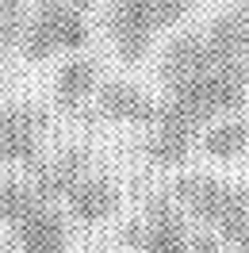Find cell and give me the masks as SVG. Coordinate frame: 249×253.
<instances>
[{"mask_svg": "<svg viewBox=\"0 0 249 253\" xmlns=\"http://www.w3.org/2000/svg\"><path fill=\"white\" fill-rule=\"evenodd\" d=\"M169 196L188 219H196L226 242L249 222V192L218 176H176Z\"/></svg>", "mask_w": 249, "mask_h": 253, "instance_id": "obj_1", "label": "cell"}, {"mask_svg": "<svg viewBox=\"0 0 249 253\" xmlns=\"http://www.w3.org/2000/svg\"><path fill=\"white\" fill-rule=\"evenodd\" d=\"M88 42V19L81 0H46L19 39V50L27 62H46L50 54H73Z\"/></svg>", "mask_w": 249, "mask_h": 253, "instance_id": "obj_2", "label": "cell"}, {"mask_svg": "<svg viewBox=\"0 0 249 253\" xmlns=\"http://www.w3.org/2000/svg\"><path fill=\"white\" fill-rule=\"evenodd\" d=\"M46 115L31 104H0V165H35Z\"/></svg>", "mask_w": 249, "mask_h": 253, "instance_id": "obj_3", "label": "cell"}, {"mask_svg": "<svg viewBox=\"0 0 249 253\" xmlns=\"http://www.w3.org/2000/svg\"><path fill=\"white\" fill-rule=\"evenodd\" d=\"M96 111H100L108 123L154 126L157 115H161V104H157L150 92L134 88L130 81H108V84H100V92H96Z\"/></svg>", "mask_w": 249, "mask_h": 253, "instance_id": "obj_4", "label": "cell"}, {"mask_svg": "<svg viewBox=\"0 0 249 253\" xmlns=\"http://www.w3.org/2000/svg\"><path fill=\"white\" fill-rule=\"evenodd\" d=\"M188 215L176 207L172 196H161L150 204V215H146V242H142V253H188Z\"/></svg>", "mask_w": 249, "mask_h": 253, "instance_id": "obj_5", "label": "cell"}, {"mask_svg": "<svg viewBox=\"0 0 249 253\" xmlns=\"http://www.w3.org/2000/svg\"><path fill=\"white\" fill-rule=\"evenodd\" d=\"M150 130H154V134H150V142H146V154H150V161L161 165V169L184 165V161L192 158V150H196V134H200L192 123L169 115L165 108H161V115H157V123L150 126Z\"/></svg>", "mask_w": 249, "mask_h": 253, "instance_id": "obj_6", "label": "cell"}, {"mask_svg": "<svg viewBox=\"0 0 249 253\" xmlns=\"http://www.w3.org/2000/svg\"><path fill=\"white\" fill-rule=\"evenodd\" d=\"M65 207H69V215L77 222H84V226L104 222V219H111V215L119 211V188H115L111 180H104V176L84 173L77 184L69 188Z\"/></svg>", "mask_w": 249, "mask_h": 253, "instance_id": "obj_7", "label": "cell"}, {"mask_svg": "<svg viewBox=\"0 0 249 253\" xmlns=\"http://www.w3.org/2000/svg\"><path fill=\"white\" fill-rule=\"evenodd\" d=\"M19 253H69V230L65 219L50 204H39L27 219L16 226Z\"/></svg>", "mask_w": 249, "mask_h": 253, "instance_id": "obj_8", "label": "cell"}, {"mask_svg": "<svg viewBox=\"0 0 249 253\" xmlns=\"http://www.w3.org/2000/svg\"><path fill=\"white\" fill-rule=\"evenodd\" d=\"M84 169H88V158H84L81 150H65V154H58V158H50V161H35L31 188L39 192V200H46V204L65 200L69 188L84 176Z\"/></svg>", "mask_w": 249, "mask_h": 253, "instance_id": "obj_9", "label": "cell"}, {"mask_svg": "<svg viewBox=\"0 0 249 253\" xmlns=\"http://www.w3.org/2000/svg\"><path fill=\"white\" fill-rule=\"evenodd\" d=\"M100 92V73H96V62L88 58H69V62L58 69V81H54V96L65 111H81L92 96Z\"/></svg>", "mask_w": 249, "mask_h": 253, "instance_id": "obj_10", "label": "cell"}, {"mask_svg": "<svg viewBox=\"0 0 249 253\" xmlns=\"http://www.w3.org/2000/svg\"><path fill=\"white\" fill-rule=\"evenodd\" d=\"M200 150L211 161H234L249 150V123L238 119V115H222L215 123L203 126L200 134Z\"/></svg>", "mask_w": 249, "mask_h": 253, "instance_id": "obj_11", "label": "cell"}, {"mask_svg": "<svg viewBox=\"0 0 249 253\" xmlns=\"http://www.w3.org/2000/svg\"><path fill=\"white\" fill-rule=\"evenodd\" d=\"M39 204H46V200H39V192H35L31 184L0 180V222H4V226H19Z\"/></svg>", "mask_w": 249, "mask_h": 253, "instance_id": "obj_12", "label": "cell"}, {"mask_svg": "<svg viewBox=\"0 0 249 253\" xmlns=\"http://www.w3.org/2000/svg\"><path fill=\"white\" fill-rule=\"evenodd\" d=\"M27 4L23 0H0V46H12L27 31Z\"/></svg>", "mask_w": 249, "mask_h": 253, "instance_id": "obj_13", "label": "cell"}, {"mask_svg": "<svg viewBox=\"0 0 249 253\" xmlns=\"http://www.w3.org/2000/svg\"><path fill=\"white\" fill-rule=\"evenodd\" d=\"M192 12V0H154V16H157V27H176L180 19Z\"/></svg>", "mask_w": 249, "mask_h": 253, "instance_id": "obj_14", "label": "cell"}, {"mask_svg": "<svg viewBox=\"0 0 249 253\" xmlns=\"http://www.w3.org/2000/svg\"><path fill=\"white\" fill-rule=\"evenodd\" d=\"M188 253H222V242L215 230H207V234H196L188 242Z\"/></svg>", "mask_w": 249, "mask_h": 253, "instance_id": "obj_15", "label": "cell"}, {"mask_svg": "<svg viewBox=\"0 0 249 253\" xmlns=\"http://www.w3.org/2000/svg\"><path fill=\"white\" fill-rule=\"evenodd\" d=\"M123 242H126V246H138V250H142V242H146V222L126 226V230H123Z\"/></svg>", "mask_w": 249, "mask_h": 253, "instance_id": "obj_16", "label": "cell"}, {"mask_svg": "<svg viewBox=\"0 0 249 253\" xmlns=\"http://www.w3.org/2000/svg\"><path fill=\"white\" fill-rule=\"evenodd\" d=\"M230 246H234V253H249V222L230 238Z\"/></svg>", "mask_w": 249, "mask_h": 253, "instance_id": "obj_17", "label": "cell"}, {"mask_svg": "<svg viewBox=\"0 0 249 253\" xmlns=\"http://www.w3.org/2000/svg\"><path fill=\"white\" fill-rule=\"evenodd\" d=\"M4 69H8V65H4V50H0V81H4Z\"/></svg>", "mask_w": 249, "mask_h": 253, "instance_id": "obj_18", "label": "cell"}, {"mask_svg": "<svg viewBox=\"0 0 249 253\" xmlns=\"http://www.w3.org/2000/svg\"><path fill=\"white\" fill-rule=\"evenodd\" d=\"M0 253H8V246H4V242H0Z\"/></svg>", "mask_w": 249, "mask_h": 253, "instance_id": "obj_19", "label": "cell"}]
</instances>
